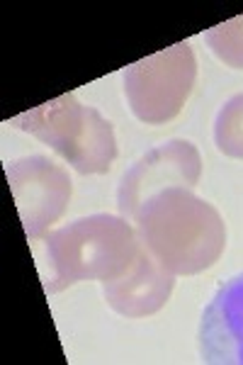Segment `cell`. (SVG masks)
Instances as JSON below:
<instances>
[{
    "label": "cell",
    "instance_id": "obj_1",
    "mask_svg": "<svg viewBox=\"0 0 243 365\" xmlns=\"http://www.w3.org/2000/svg\"><path fill=\"white\" fill-rule=\"evenodd\" d=\"M141 246L173 275H197L227 249V225L214 205L190 187H168L132 217Z\"/></svg>",
    "mask_w": 243,
    "mask_h": 365
},
{
    "label": "cell",
    "instance_id": "obj_2",
    "mask_svg": "<svg viewBox=\"0 0 243 365\" xmlns=\"http://www.w3.org/2000/svg\"><path fill=\"white\" fill-rule=\"evenodd\" d=\"M46 256L51 261L46 292H61L76 282L100 280L110 282L134 263L141 251L136 229L127 217L91 215L46 234Z\"/></svg>",
    "mask_w": 243,
    "mask_h": 365
},
{
    "label": "cell",
    "instance_id": "obj_3",
    "mask_svg": "<svg viewBox=\"0 0 243 365\" xmlns=\"http://www.w3.org/2000/svg\"><path fill=\"white\" fill-rule=\"evenodd\" d=\"M10 125L54 149L83 175L108 173L117 158V139L110 120L78 103L71 93L13 117Z\"/></svg>",
    "mask_w": 243,
    "mask_h": 365
},
{
    "label": "cell",
    "instance_id": "obj_4",
    "mask_svg": "<svg viewBox=\"0 0 243 365\" xmlns=\"http://www.w3.org/2000/svg\"><path fill=\"white\" fill-rule=\"evenodd\" d=\"M124 96L144 125H165L180 113L197 81L192 44L177 42L124 68Z\"/></svg>",
    "mask_w": 243,
    "mask_h": 365
},
{
    "label": "cell",
    "instance_id": "obj_5",
    "mask_svg": "<svg viewBox=\"0 0 243 365\" xmlns=\"http://www.w3.org/2000/svg\"><path fill=\"white\" fill-rule=\"evenodd\" d=\"M5 173L25 234L29 239L44 237L68 207L73 192L68 173L51 158L39 154L8 163Z\"/></svg>",
    "mask_w": 243,
    "mask_h": 365
},
{
    "label": "cell",
    "instance_id": "obj_6",
    "mask_svg": "<svg viewBox=\"0 0 243 365\" xmlns=\"http://www.w3.org/2000/svg\"><path fill=\"white\" fill-rule=\"evenodd\" d=\"M202 175L200 149L187 139H173L151 149L124 173L117 190L120 215L132 220L149 197L168 187H195Z\"/></svg>",
    "mask_w": 243,
    "mask_h": 365
},
{
    "label": "cell",
    "instance_id": "obj_7",
    "mask_svg": "<svg viewBox=\"0 0 243 365\" xmlns=\"http://www.w3.org/2000/svg\"><path fill=\"white\" fill-rule=\"evenodd\" d=\"M175 287V275L165 270L149 249L141 246L139 256L120 278L103 282L105 302L117 314L129 319L151 317L170 299V292Z\"/></svg>",
    "mask_w": 243,
    "mask_h": 365
},
{
    "label": "cell",
    "instance_id": "obj_8",
    "mask_svg": "<svg viewBox=\"0 0 243 365\" xmlns=\"http://www.w3.org/2000/svg\"><path fill=\"white\" fill-rule=\"evenodd\" d=\"M205 363L243 365V273L217 290L200 324Z\"/></svg>",
    "mask_w": 243,
    "mask_h": 365
},
{
    "label": "cell",
    "instance_id": "obj_9",
    "mask_svg": "<svg viewBox=\"0 0 243 365\" xmlns=\"http://www.w3.org/2000/svg\"><path fill=\"white\" fill-rule=\"evenodd\" d=\"M214 141L224 156L243 161V93L229 98L217 113Z\"/></svg>",
    "mask_w": 243,
    "mask_h": 365
},
{
    "label": "cell",
    "instance_id": "obj_10",
    "mask_svg": "<svg viewBox=\"0 0 243 365\" xmlns=\"http://www.w3.org/2000/svg\"><path fill=\"white\" fill-rule=\"evenodd\" d=\"M205 39L219 61H224L231 68L243 71V15H236L222 22V25L212 27L205 34Z\"/></svg>",
    "mask_w": 243,
    "mask_h": 365
}]
</instances>
